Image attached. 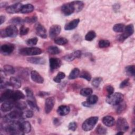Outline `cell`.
I'll use <instances>...</instances> for the list:
<instances>
[{
    "mask_svg": "<svg viewBox=\"0 0 135 135\" xmlns=\"http://www.w3.org/2000/svg\"><path fill=\"white\" fill-rule=\"evenodd\" d=\"M23 6V5L21 3H17L7 7L6 8V11L9 14L17 13L21 12Z\"/></svg>",
    "mask_w": 135,
    "mask_h": 135,
    "instance_id": "30bf717a",
    "label": "cell"
},
{
    "mask_svg": "<svg viewBox=\"0 0 135 135\" xmlns=\"http://www.w3.org/2000/svg\"><path fill=\"white\" fill-rule=\"evenodd\" d=\"M14 105L17 109H18L20 110H24L27 107L26 103L25 102L21 101L20 100L14 102Z\"/></svg>",
    "mask_w": 135,
    "mask_h": 135,
    "instance_id": "836d02e7",
    "label": "cell"
},
{
    "mask_svg": "<svg viewBox=\"0 0 135 135\" xmlns=\"http://www.w3.org/2000/svg\"><path fill=\"white\" fill-rule=\"evenodd\" d=\"M28 31H29V28L24 25H22V26L20 27V35L22 36L26 35L28 33Z\"/></svg>",
    "mask_w": 135,
    "mask_h": 135,
    "instance_id": "f907efd6",
    "label": "cell"
},
{
    "mask_svg": "<svg viewBox=\"0 0 135 135\" xmlns=\"http://www.w3.org/2000/svg\"><path fill=\"white\" fill-rule=\"evenodd\" d=\"M61 10L62 13L66 16L70 15L74 12V8L71 2L64 4L61 6Z\"/></svg>",
    "mask_w": 135,
    "mask_h": 135,
    "instance_id": "9c48e42d",
    "label": "cell"
},
{
    "mask_svg": "<svg viewBox=\"0 0 135 135\" xmlns=\"http://www.w3.org/2000/svg\"><path fill=\"white\" fill-rule=\"evenodd\" d=\"M71 3L72 4L74 7V12H80L84 7V3L82 1H73L71 2Z\"/></svg>",
    "mask_w": 135,
    "mask_h": 135,
    "instance_id": "4316f807",
    "label": "cell"
},
{
    "mask_svg": "<svg viewBox=\"0 0 135 135\" xmlns=\"http://www.w3.org/2000/svg\"><path fill=\"white\" fill-rule=\"evenodd\" d=\"M17 34V28L15 25H11L6 27L5 30L1 31V36L2 37H14Z\"/></svg>",
    "mask_w": 135,
    "mask_h": 135,
    "instance_id": "3957f363",
    "label": "cell"
},
{
    "mask_svg": "<svg viewBox=\"0 0 135 135\" xmlns=\"http://www.w3.org/2000/svg\"><path fill=\"white\" fill-rule=\"evenodd\" d=\"M125 25L123 24L118 23L115 24L113 27V30L115 32L117 33H120L122 32L124 29Z\"/></svg>",
    "mask_w": 135,
    "mask_h": 135,
    "instance_id": "8d00e7d4",
    "label": "cell"
},
{
    "mask_svg": "<svg viewBox=\"0 0 135 135\" xmlns=\"http://www.w3.org/2000/svg\"><path fill=\"white\" fill-rule=\"evenodd\" d=\"M123 100V95L120 92H116L108 95L106 98V102L112 105H117Z\"/></svg>",
    "mask_w": 135,
    "mask_h": 135,
    "instance_id": "7a4b0ae2",
    "label": "cell"
},
{
    "mask_svg": "<svg viewBox=\"0 0 135 135\" xmlns=\"http://www.w3.org/2000/svg\"><path fill=\"white\" fill-rule=\"evenodd\" d=\"M81 56V52L80 50H76L72 53L67 54L63 56V59L66 61H72L75 59L80 58Z\"/></svg>",
    "mask_w": 135,
    "mask_h": 135,
    "instance_id": "9a60e30c",
    "label": "cell"
},
{
    "mask_svg": "<svg viewBox=\"0 0 135 135\" xmlns=\"http://www.w3.org/2000/svg\"><path fill=\"white\" fill-rule=\"evenodd\" d=\"M82 104L83 105V106L84 107H90L91 106V105H90L86 101H84V102H83L82 103Z\"/></svg>",
    "mask_w": 135,
    "mask_h": 135,
    "instance_id": "680465c9",
    "label": "cell"
},
{
    "mask_svg": "<svg viewBox=\"0 0 135 135\" xmlns=\"http://www.w3.org/2000/svg\"><path fill=\"white\" fill-rule=\"evenodd\" d=\"M38 41V39L37 37H33L32 38L28 39L26 41V43L28 46H34L35 45Z\"/></svg>",
    "mask_w": 135,
    "mask_h": 135,
    "instance_id": "c3c4849f",
    "label": "cell"
},
{
    "mask_svg": "<svg viewBox=\"0 0 135 135\" xmlns=\"http://www.w3.org/2000/svg\"><path fill=\"white\" fill-rule=\"evenodd\" d=\"M0 18H1V24H2L5 22V17L4 16H3V15H1L0 16Z\"/></svg>",
    "mask_w": 135,
    "mask_h": 135,
    "instance_id": "91938a15",
    "label": "cell"
},
{
    "mask_svg": "<svg viewBox=\"0 0 135 135\" xmlns=\"http://www.w3.org/2000/svg\"><path fill=\"white\" fill-rule=\"evenodd\" d=\"M43 51L38 48L35 47H25L22 48L20 50V53L23 55H35L41 54Z\"/></svg>",
    "mask_w": 135,
    "mask_h": 135,
    "instance_id": "5b68a950",
    "label": "cell"
},
{
    "mask_svg": "<svg viewBox=\"0 0 135 135\" xmlns=\"http://www.w3.org/2000/svg\"><path fill=\"white\" fill-rule=\"evenodd\" d=\"M98 100V97L96 95H90L86 99V101L91 105L96 103Z\"/></svg>",
    "mask_w": 135,
    "mask_h": 135,
    "instance_id": "74e56055",
    "label": "cell"
},
{
    "mask_svg": "<svg viewBox=\"0 0 135 135\" xmlns=\"http://www.w3.org/2000/svg\"><path fill=\"white\" fill-rule=\"evenodd\" d=\"M25 95L23 94L22 92L20 90H13L11 101L15 102L18 100H20L21 99H24Z\"/></svg>",
    "mask_w": 135,
    "mask_h": 135,
    "instance_id": "d6986e66",
    "label": "cell"
},
{
    "mask_svg": "<svg viewBox=\"0 0 135 135\" xmlns=\"http://www.w3.org/2000/svg\"><path fill=\"white\" fill-rule=\"evenodd\" d=\"M47 52L50 54H57L60 53V49L56 46H50L47 49Z\"/></svg>",
    "mask_w": 135,
    "mask_h": 135,
    "instance_id": "1f68e13d",
    "label": "cell"
},
{
    "mask_svg": "<svg viewBox=\"0 0 135 135\" xmlns=\"http://www.w3.org/2000/svg\"><path fill=\"white\" fill-rule=\"evenodd\" d=\"M14 105V102L11 101L4 102L1 107V110L3 112H7L10 111Z\"/></svg>",
    "mask_w": 135,
    "mask_h": 135,
    "instance_id": "7402d4cb",
    "label": "cell"
},
{
    "mask_svg": "<svg viewBox=\"0 0 135 135\" xmlns=\"http://www.w3.org/2000/svg\"><path fill=\"white\" fill-rule=\"evenodd\" d=\"M9 84L12 87L15 88H20L21 86V82L15 77H11L9 79Z\"/></svg>",
    "mask_w": 135,
    "mask_h": 135,
    "instance_id": "484cf974",
    "label": "cell"
},
{
    "mask_svg": "<svg viewBox=\"0 0 135 135\" xmlns=\"http://www.w3.org/2000/svg\"><path fill=\"white\" fill-rule=\"evenodd\" d=\"M4 71L5 73L8 74H13L15 73L14 68L10 65H5L4 66Z\"/></svg>",
    "mask_w": 135,
    "mask_h": 135,
    "instance_id": "60d3db41",
    "label": "cell"
},
{
    "mask_svg": "<svg viewBox=\"0 0 135 135\" xmlns=\"http://www.w3.org/2000/svg\"><path fill=\"white\" fill-rule=\"evenodd\" d=\"M49 94L47 93V92H43V91H40L39 92V93H38V95L40 96V97H44L45 95H49Z\"/></svg>",
    "mask_w": 135,
    "mask_h": 135,
    "instance_id": "6f0895ef",
    "label": "cell"
},
{
    "mask_svg": "<svg viewBox=\"0 0 135 135\" xmlns=\"http://www.w3.org/2000/svg\"><path fill=\"white\" fill-rule=\"evenodd\" d=\"M20 129L23 134L27 133L31 131V125L29 122L26 121H20Z\"/></svg>",
    "mask_w": 135,
    "mask_h": 135,
    "instance_id": "e0dca14e",
    "label": "cell"
},
{
    "mask_svg": "<svg viewBox=\"0 0 135 135\" xmlns=\"http://www.w3.org/2000/svg\"><path fill=\"white\" fill-rule=\"evenodd\" d=\"M24 90H25L26 96L28 99L27 100L33 101H36V100H35L34 94H33V91L30 88H28V87L25 88Z\"/></svg>",
    "mask_w": 135,
    "mask_h": 135,
    "instance_id": "4dcf8cb0",
    "label": "cell"
},
{
    "mask_svg": "<svg viewBox=\"0 0 135 135\" xmlns=\"http://www.w3.org/2000/svg\"><path fill=\"white\" fill-rule=\"evenodd\" d=\"M65 77V74L62 72H59L56 76L53 78V81L56 83H60L61 80L63 79Z\"/></svg>",
    "mask_w": 135,
    "mask_h": 135,
    "instance_id": "b9f144b4",
    "label": "cell"
},
{
    "mask_svg": "<svg viewBox=\"0 0 135 135\" xmlns=\"http://www.w3.org/2000/svg\"><path fill=\"white\" fill-rule=\"evenodd\" d=\"M77 128V123L75 122H71L69 124L68 129L71 131H74Z\"/></svg>",
    "mask_w": 135,
    "mask_h": 135,
    "instance_id": "f5cc1de1",
    "label": "cell"
},
{
    "mask_svg": "<svg viewBox=\"0 0 135 135\" xmlns=\"http://www.w3.org/2000/svg\"><path fill=\"white\" fill-rule=\"evenodd\" d=\"M61 31V27L59 25H53L49 30L50 37L51 38H55L59 34Z\"/></svg>",
    "mask_w": 135,
    "mask_h": 135,
    "instance_id": "4fadbf2b",
    "label": "cell"
},
{
    "mask_svg": "<svg viewBox=\"0 0 135 135\" xmlns=\"http://www.w3.org/2000/svg\"><path fill=\"white\" fill-rule=\"evenodd\" d=\"M27 103L32 109L38 110V107H37V105L36 104V101H33L27 100Z\"/></svg>",
    "mask_w": 135,
    "mask_h": 135,
    "instance_id": "681fc988",
    "label": "cell"
},
{
    "mask_svg": "<svg viewBox=\"0 0 135 135\" xmlns=\"http://www.w3.org/2000/svg\"><path fill=\"white\" fill-rule=\"evenodd\" d=\"M2 128L3 129L5 132L10 134H23L20 129V121H4V124H2Z\"/></svg>",
    "mask_w": 135,
    "mask_h": 135,
    "instance_id": "6da1fadb",
    "label": "cell"
},
{
    "mask_svg": "<svg viewBox=\"0 0 135 135\" xmlns=\"http://www.w3.org/2000/svg\"><path fill=\"white\" fill-rule=\"evenodd\" d=\"M116 127L118 131H126L129 129V124L124 118H119L116 122Z\"/></svg>",
    "mask_w": 135,
    "mask_h": 135,
    "instance_id": "52a82bcc",
    "label": "cell"
},
{
    "mask_svg": "<svg viewBox=\"0 0 135 135\" xmlns=\"http://www.w3.org/2000/svg\"><path fill=\"white\" fill-rule=\"evenodd\" d=\"M123 134V131H119L117 133V134Z\"/></svg>",
    "mask_w": 135,
    "mask_h": 135,
    "instance_id": "94428289",
    "label": "cell"
},
{
    "mask_svg": "<svg viewBox=\"0 0 135 135\" xmlns=\"http://www.w3.org/2000/svg\"><path fill=\"white\" fill-rule=\"evenodd\" d=\"M14 50V46L12 44H5L1 46V51L4 54H9Z\"/></svg>",
    "mask_w": 135,
    "mask_h": 135,
    "instance_id": "2e32d148",
    "label": "cell"
},
{
    "mask_svg": "<svg viewBox=\"0 0 135 135\" xmlns=\"http://www.w3.org/2000/svg\"><path fill=\"white\" fill-rule=\"evenodd\" d=\"M9 23L12 24V25H22L24 23H25L24 19H23L19 17H16L12 18L9 21Z\"/></svg>",
    "mask_w": 135,
    "mask_h": 135,
    "instance_id": "f1b7e54d",
    "label": "cell"
},
{
    "mask_svg": "<svg viewBox=\"0 0 135 135\" xmlns=\"http://www.w3.org/2000/svg\"><path fill=\"white\" fill-rule=\"evenodd\" d=\"M92 92H93V90L91 88H83V89H81L80 92V93L82 96L88 97V96L91 95Z\"/></svg>",
    "mask_w": 135,
    "mask_h": 135,
    "instance_id": "d590c367",
    "label": "cell"
},
{
    "mask_svg": "<svg viewBox=\"0 0 135 135\" xmlns=\"http://www.w3.org/2000/svg\"><path fill=\"white\" fill-rule=\"evenodd\" d=\"M117 105V108L116 109V111L118 114H120L123 112V111L125 110L126 108V104L123 101H122Z\"/></svg>",
    "mask_w": 135,
    "mask_h": 135,
    "instance_id": "ab89813d",
    "label": "cell"
},
{
    "mask_svg": "<svg viewBox=\"0 0 135 135\" xmlns=\"http://www.w3.org/2000/svg\"><path fill=\"white\" fill-rule=\"evenodd\" d=\"M103 123L107 127H112L115 123V120L113 117L110 115H107L102 118Z\"/></svg>",
    "mask_w": 135,
    "mask_h": 135,
    "instance_id": "d4e9b609",
    "label": "cell"
},
{
    "mask_svg": "<svg viewBox=\"0 0 135 135\" xmlns=\"http://www.w3.org/2000/svg\"><path fill=\"white\" fill-rule=\"evenodd\" d=\"M79 74H80L79 69L78 68H74L70 72L68 78L70 80L75 79L79 75Z\"/></svg>",
    "mask_w": 135,
    "mask_h": 135,
    "instance_id": "d6a6232c",
    "label": "cell"
},
{
    "mask_svg": "<svg viewBox=\"0 0 135 135\" xmlns=\"http://www.w3.org/2000/svg\"><path fill=\"white\" fill-rule=\"evenodd\" d=\"M79 22H80V20L79 18L74 19L71 21V22L68 23L67 24H66L64 26V29L65 30H68V31L72 30L77 27L78 24L79 23Z\"/></svg>",
    "mask_w": 135,
    "mask_h": 135,
    "instance_id": "cb8c5ba5",
    "label": "cell"
},
{
    "mask_svg": "<svg viewBox=\"0 0 135 135\" xmlns=\"http://www.w3.org/2000/svg\"><path fill=\"white\" fill-rule=\"evenodd\" d=\"M102 81V79L101 77L94 78L92 81V84L93 86L95 88H98L100 85Z\"/></svg>",
    "mask_w": 135,
    "mask_h": 135,
    "instance_id": "7dc6e473",
    "label": "cell"
},
{
    "mask_svg": "<svg viewBox=\"0 0 135 135\" xmlns=\"http://www.w3.org/2000/svg\"><path fill=\"white\" fill-rule=\"evenodd\" d=\"M134 32V27L133 24H130L127 26H125L122 34L119 37V40L120 41H123L124 40L127 38L128 37L131 36Z\"/></svg>",
    "mask_w": 135,
    "mask_h": 135,
    "instance_id": "8992f818",
    "label": "cell"
},
{
    "mask_svg": "<svg viewBox=\"0 0 135 135\" xmlns=\"http://www.w3.org/2000/svg\"><path fill=\"white\" fill-rule=\"evenodd\" d=\"M129 84V79H126L124 80H123L120 84V88L121 89H123L125 87H126L128 85V84Z\"/></svg>",
    "mask_w": 135,
    "mask_h": 135,
    "instance_id": "db71d44e",
    "label": "cell"
},
{
    "mask_svg": "<svg viewBox=\"0 0 135 135\" xmlns=\"http://www.w3.org/2000/svg\"><path fill=\"white\" fill-rule=\"evenodd\" d=\"M61 121L60 120L57 118H55L53 119V124L55 126H58L61 124Z\"/></svg>",
    "mask_w": 135,
    "mask_h": 135,
    "instance_id": "9f6ffc18",
    "label": "cell"
},
{
    "mask_svg": "<svg viewBox=\"0 0 135 135\" xmlns=\"http://www.w3.org/2000/svg\"><path fill=\"white\" fill-rule=\"evenodd\" d=\"M34 9V7L33 5L31 4H27L23 6L20 12L22 14L29 13L33 12Z\"/></svg>",
    "mask_w": 135,
    "mask_h": 135,
    "instance_id": "83f0119b",
    "label": "cell"
},
{
    "mask_svg": "<svg viewBox=\"0 0 135 135\" xmlns=\"http://www.w3.org/2000/svg\"><path fill=\"white\" fill-rule=\"evenodd\" d=\"M54 42L57 45H63L68 43V40L63 37H57L54 38Z\"/></svg>",
    "mask_w": 135,
    "mask_h": 135,
    "instance_id": "e575fe53",
    "label": "cell"
},
{
    "mask_svg": "<svg viewBox=\"0 0 135 135\" xmlns=\"http://www.w3.org/2000/svg\"><path fill=\"white\" fill-rule=\"evenodd\" d=\"M33 115V112L31 110H26L21 113V119L30 118Z\"/></svg>",
    "mask_w": 135,
    "mask_h": 135,
    "instance_id": "f35d334b",
    "label": "cell"
},
{
    "mask_svg": "<svg viewBox=\"0 0 135 135\" xmlns=\"http://www.w3.org/2000/svg\"><path fill=\"white\" fill-rule=\"evenodd\" d=\"M106 90L108 93V95L112 94V93H113L114 91L113 87L110 85H109L106 86Z\"/></svg>",
    "mask_w": 135,
    "mask_h": 135,
    "instance_id": "11a10c76",
    "label": "cell"
},
{
    "mask_svg": "<svg viewBox=\"0 0 135 135\" xmlns=\"http://www.w3.org/2000/svg\"><path fill=\"white\" fill-rule=\"evenodd\" d=\"M35 31L36 34L43 38H46L47 37V33L45 28L41 24L38 23L35 25Z\"/></svg>",
    "mask_w": 135,
    "mask_h": 135,
    "instance_id": "5bb4252c",
    "label": "cell"
},
{
    "mask_svg": "<svg viewBox=\"0 0 135 135\" xmlns=\"http://www.w3.org/2000/svg\"><path fill=\"white\" fill-rule=\"evenodd\" d=\"M96 36V34L93 31H90L85 36V39L88 41H92Z\"/></svg>",
    "mask_w": 135,
    "mask_h": 135,
    "instance_id": "7bdbcfd3",
    "label": "cell"
},
{
    "mask_svg": "<svg viewBox=\"0 0 135 135\" xmlns=\"http://www.w3.org/2000/svg\"><path fill=\"white\" fill-rule=\"evenodd\" d=\"M95 131L99 134H105L107 133V129L101 124H99L97 126Z\"/></svg>",
    "mask_w": 135,
    "mask_h": 135,
    "instance_id": "f6af8a7d",
    "label": "cell"
},
{
    "mask_svg": "<svg viewBox=\"0 0 135 135\" xmlns=\"http://www.w3.org/2000/svg\"><path fill=\"white\" fill-rule=\"evenodd\" d=\"M27 60L28 62L34 64H44L45 63V60L40 56L28 57Z\"/></svg>",
    "mask_w": 135,
    "mask_h": 135,
    "instance_id": "ffe728a7",
    "label": "cell"
},
{
    "mask_svg": "<svg viewBox=\"0 0 135 135\" xmlns=\"http://www.w3.org/2000/svg\"><path fill=\"white\" fill-rule=\"evenodd\" d=\"M79 76L81 78L84 79L85 80H86L88 81H90L91 80V74L86 71H83L81 72Z\"/></svg>",
    "mask_w": 135,
    "mask_h": 135,
    "instance_id": "ee69618b",
    "label": "cell"
},
{
    "mask_svg": "<svg viewBox=\"0 0 135 135\" xmlns=\"http://www.w3.org/2000/svg\"><path fill=\"white\" fill-rule=\"evenodd\" d=\"M98 45L100 48L108 47L110 45V42L107 40H101L99 42Z\"/></svg>",
    "mask_w": 135,
    "mask_h": 135,
    "instance_id": "bcb514c9",
    "label": "cell"
},
{
    "mask_svg": "<svg viewBox=\"0 0 135 135\" xmlns=\"http://www.w3.org/2000/svg\"><path fill=\"white\" fill-rule=\"evenodd\" d=\"M18 110H14L5 116L4 121H15L17 119H21L22 111Z\"/></svg>",
    "mask_w": 135,
    "mask_h": 135,
    "instance_id": "ba28073f",
    "label": "cell"
},
{
    "mask_svg": "<svg viewBox=\"0 0 135 135\" xmlns=\"http://www.w3.org/2000/svg\"><path fill=\"white\" fill-rule=\"evenodd\" d=\"M32 80L37 83H43L44 82L43 78L36 71H32L31 72Z\"/></svg>",
    "mask_w": 135,
    "mask_h": 135,
    "instance_id": "ac0fdd59",
    "label": "cell"
},
{
    "mask_svg": "<svg viewBox=\"0 0 135 135\" xmlns=\"http://www.w3.org/2000/svg\"><path fill=\"white\" fill-rule=\"evenodd\" d=\"M50 67L51 71H53L59 68L62 65V61L56 57H51L49 60Z\"/></svg>",
    "mask_w": 135,
    "mask_h": 135,
    "instance_id": "7c38bea8",
    "label": "cell"
},
{
    "mask_svg": "<svg viewBox=\"0 0 135 135\" xmlns=\"http://www.w3.org/2000/svg\"><path fill=\"white\" fill-rule=\"evenodd\" d=\"M55 104V98L53 97L46 98L45 102V112L46 113H49L54 107Z\"/></svg>",
    "mask_w": 135,
    "mask_h": 135,
    "instance_id": "8fae6325",
    "label": "cell"
},
{
    "mask_svg": "<svg viewBox=\"0 0 135 135\" xmlns=\"http://www.w3.org/2000/svg\"><path fill=\"white\" fill-rule=\"evenodd\" d=\"M124 72L126 74L130 76H133L135 74V66L129 65L126 67Z\"/></svg>",
    "mask_w": 135,
    "mask_h": 135,
    "instance_id": "f546056e",
    "label": "cell"
},
{
    "mask_svg": "<svg viewBox=\"0 0 135 135\" xmlns=\"http://www.w3.org/2000/svg\"><path fill=\"white\" fill-rule=\"evenodd\" d=\"M70 111V108L68 105H62L58 107L57 113L61 116H64L68 114Z\"/></svg>",
    "mask_w": 135,
    "mask_h": 135,
    "instance_id": "603a6c76",
    "label": "cell"
},
{
    "mask_svg": "<svg viewBox=\"0 0 135 135\" xmlns=\"http://www.w3.org/2000/svg\"><path fill=\"white\" fill-rule=\"evenodd\" d=\"M13 90L11 89H7L5 90L1 96V102H5L7 101H11Z\"/></svg>",
    "mask_w": 135,
    "mask_h": 135,
    "instance_id": "44dd1931",
    "label": "cell"
},
{
    "mask_svg": "<svg viewBox=\"0 0 135 135\" xmlns=\"http://www.w3.org/2000/svg\"><path fill=\"white\" fill-rule=\"evenodd\" d=\"M37 17L36 16H31V17H27L24 19V21L26 23H33L37 21Z\"/></svg>",
    "mask_w": 135,
    "mask_h": 135,
    "instance_id": "816d5d0a",
    "label": "cell"
},
{
    "mask_svg": "<svg viewBox=\"0 0 135 135\" xmlns=\"http://www.w3.org/2000/svg\"><path fill=\"white\" fill-rule=\"evenodd\" d=\"M98 117H91L86 119L82 125V128L84 131H88L92 130L98 121Z\"/></svg>",
    "mask_w": 135,
    "mask_h": 135,
    "instance_id": "277c9868",
    "label": "cell"
}]
</instances>
